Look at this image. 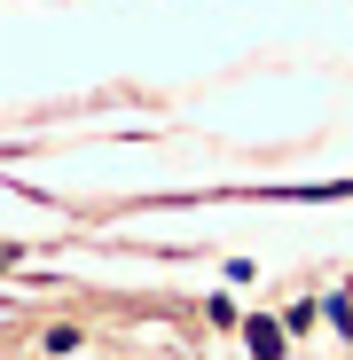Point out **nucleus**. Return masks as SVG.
Here are the masks:
<instances>
[{
    "label": "nucleus",
    "mask_w": 353,
    "mask_h": 360,
    "mask_svg": "<svg viewBox=\"0 0 353 360\" xmlns=\"http://www.w3.org/2000/svg\"><path fill=\"white\" fill-rule=\"evenodd\" d=\"M244 352H252V360H283V352H290V329H283L275 314H252V321H244Z\"/></svg>",
    "instance_id": "obj_1"
},
{
    "label": "nucleus",
    "mask_w": 353,
    "mask_h": 360,
    "mask_svg": "<svg viewBox=\"0 0 353 360\" xmlns=\"http://www.w3.org/2000/svg\"><path fill=\"white\" fill-rule=\"evenodd\" d=\"M322 321H330V329L353 345V290H330V297H322Z\"/></svg>",
    "instance_id": "obj_2"
},
{
    "label": "nucleus",
    "mask_w": 353,
    "mask_h": 360,
    "mask_svg": "<svg viewBox=\"0 0 353 360\" xmlns=\"http://www.w3.org/2000/svg\"><path fill=\"white\" fill-rule=\"evenodd\" d=\"M314 321H322V306H290V314H283V329H290V337H306Z\"/></svg>",
    "instance_id": "obj_3"
},
{
    "label": "nucleus",
    "mask_w": 353,
    "mask_h": 360,
    "mask_svg": "<svg viewBox=\"0 0 353 360\" xmlns=\"http://www.w3.org/2000/svg\"><path fill=\"white\" fill-rule=\"evenodd\" d=\"M16 259H24V251H16V243H0V274H8V266H16Z\"/></svg>",
    "instance_id": "obj_4"
}]
</instances>
